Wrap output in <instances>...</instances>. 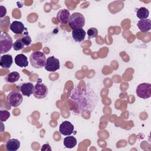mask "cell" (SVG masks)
<instances>
[{
  "instance_id": "1",
  "label": "cell",
  "mask_w": 151,
  "mask_h": 151,
  "mask_svg": "<svg viewBox=\"0 0 151 151\" xmlns=\"http://www.w3.org/2000/svg\"><path fill=\"white\" fill-rule=\"evenodd\" d=\"M73 103L76 104L80 111H92L98 102V97L92 88L89 87H75L70 96Z\"/></svg>"
},
{
  "instance_id": "2",
  "label": "cell",
  "mask_w": 151,
  "mask_h": 151,
  "mask_svg": "<svg viewBox=\"0 0 151 151\" xmlns=\"http://www.w3.org/2000/svg\"><path fill=\"white\" fill-rule=\"evenodd\" d=\"M46 60L44 53L39 51L33 52L29 57L30 63L35 68H41L45 67Z\"/></svg>"
},
{
  "instance_id": "3",
  "label": "cell",
  "mask_w": 151,
  "mask_h": 151,
  "mask_svg": "<svg viewBox=\"0 0 151 151\" xmlns=\"http://www.w3.org/2000/svg\"><path fill=\"white\" fill-rule=\"evenodd\" d=\"M85 22V18L82 14L80 12H74L70 15L68 25L73 30L77 28H82L84 26Z\"/></svg>"
},
{
  "instance_id": "4",
  "label": "cell",
  "mask_w": 151,
  "mask_h": 151,
  "mask_svg": "<svg viewBox=\"0 0 151 151\" xmlns=\"http://www.w3.org/2000/svg\"><path fill=\"white\" fill-rule=\"evenodd\" d=\"M13 41L11 37L5 32H1L0 35V52H8L13 47Z\"/></svg>"
},
{
  "instance_id": "5",
  "label": "cell",
  "mask_w": 151,
  "mask_h": 151,
  "mask_svg": "<svg viewBox=\"0 0 151 151\" xmlns=\"http://www.w3.org/2000/svg\"><path fill=\"white\" fill-rule=\"evenodd\" d=\"M6 100L10 106L17 107L21 104L23 100L22 94L17 90H12L7 95Z\"/></svg>"
},
{
  "instance_id": "6",
  "label": "cell",
  "mask_w": 151,
  "mask_h": 151,
  "mask_svg": "<svg viewBox=\"0 0 151 151\" xmlns=\"http://www.w3.org/2000/svg\"><path fill=\"white\" fill-rule=\"evenodd\" d=\"M137 96L142 99H146L151 96V84L150 83H141L136 88Z\"/></svg>"
},
{
  "instance_id": "7",
  "label": "cell",
  "mask_w": 151,
  "mask_h": 151,
  "mask_svg": "<svg viewBox=\"0 0 151 151\" xmlns=\"http://www.w3.org/2000/svg\"><path fill=\"white\" fill-rule=\"evenodd\" d=\"M48 93V88L44 84L37 82V83L34 86L33 95L35 98L38 99H44L47 96Z\"/></svg>"
},
{
  "instance_id": "8",
  "label": "cell",
  "mask_w": 151,
  "mask_h": 151,
  "mask_svg": "<svg viewBox=\"0 0 151 151\" xmlns=\"http://www.w3.org/2000/svg\"><path fill=\"white\" fill-rule=\"evenodd\" d=\"M45 69L50 72H54L60 68V61L54 56H51L47 58L45 65Z\"/></svg>"
},
{
  "instance_id": "9",
  "label": "cell",
  "mask_w": 151,
  "mask_h": 151,
  "mask_svg": "<svg viewBox=\"0 0 151 151\" xmlns=\"http://www.w3.org/2000/svg\"><path fill=\"white\" fill-rule=\"evenodd\" d=\"M74 126L69 121H64L59 127V132L63 136H69L74 132Z\"/></svg>"
},
{
  "instance_id": "10",
  "label": "cell",
  "mask_w": 151,
  "mask_h": 151,
  "mask_svg": "<svg viewBox=\"0 0 151 151\" xmlns=\"http://www.w3.org/2000/svg\"><path fill=\"white\" fill-rule=\"evenodd\" d=\"M34 88V86L30 82L22 83L18 86L19 90L21 92L22 94L27 97H29L33 93Z\"/></svg>"
},
{
  "instance_id": "11",
  "label": "cell",
  "mask_w": 151,
  "mask_h": 151,
  "mask_svg": "<svg viewBox=\"0 0 151 151\" xmlns=\"http://www.w3.org/2000/svg\"><path fill=\"white\" fill-rule=\"evenodd\" d=\"M70 17V14L68 9H60L57 14V19L60 24H67L68 22Z\"/></svg>"
},
{
  "instance_id": "12",
  "label": "cell",
  "mask_w": 151,
  "mask_h": 151,
  "mask_svg": "<svg viewBox=\"0 0 151 151\" xmlns=\"http://www.w3.org/2000/svg\"><path fill=\"white\" fill-rule=\"evenodd\" d=\"M9 28L14 33L16 34H21L23 32L24 29H27L24 27V24L22 22L18 21H13L11 24Z\"/></svg>"
},
{
  "instance_id": "13",
  "label": "cell",
  "mask_w": 151,
  "mask_h": 151,
  "mask_svg": "<svg viewBox=\"0 0 151 151\" xmlns=\"http://www.w3.org/2000/svg\"><path fill=\"white\" fill-rule=\"evenodd\" d=\"M13 63V59L11 55L5 54L0 58V65L2 68L8 69Z\"/></svg>"
},
{
  "instance_id": "14",
  "label": "cell",
  "mask_w": 151,
  "mask_h": 151,
  "mask_svg": "<svg viewBox=\"0 0 151 151\" xmlns=\"http://www.w3.org/2000/svg\"><path fill=\"white\" fill-rule=\"evenodd\" d=\"M137 25L141 32H146L151 29V20L150 19H140Z\"/></svg>"
},
{
  "instance_id": "15",
  "label": "cell",
  "mask_w": 151,
  "mask_h": 151,
  "mask_svg": "<svg viewBox=\"0 0 151 151\" xmlns=\"http://www.w3.org/2000/svg\"><path fill=\"white\" fill-rule=\"evenodd\" d=\"M86 32L83 28H77L72 31V37L76 42H81L85 38Z\"/></svg>"
},
{
  "instance_id": "16",
  "label": "cell",
  "mask_w": 151,
  "mask_h": 151,
  "mask_svg": "<svg viewBox=\"0 0 151 151\" xmlns=\"http://www.w3.org/2000/svg\"><path fill=\"white\" fill-rule=\"evenodd\" d=\"M20 147V142L17 139H9L6 143V149L8 151L17 150Z\"/></svg>"
},
{
  "instance_id": "17",
  "label": "cell",
  "mask_w": 151,
  "mask_h": 151,
  "mask_svg": "<svg viewBox=\"0 0 151 151\" xmlns=\"http://www.w3.org/2000/svg\"><path fill=\"white\" fill-rule=\"evenodd\" d=\"M15 63L20 67H27L28 65L27 57L23 54H19L15 57Z\"/></svg>"
},
{
  "instance_id": "18",
  "label": "cell",
  "mask_w": 151,
  "mask_h": 151,
  "mask_svg": "<svg viewBox=\"0 0 151 151\" xmlns=\"http://www.w3.org/2000/svg\"><path fill=\"white\" fill-rule=\"evenodd\" d=\"M77 141L76 137L73 136H68L64 139L63 144L64 146L68 149H72L77 145Z\"/></svg>"
},
{
  "instance_id": "19",
  "label": "cell",
  "mask_w": 151,
  "mask_h": 151,
  "mask_svg": "<svg viewBox=\"0 0 151 151\" xmlns=\"http://www.w3.org/2000/svg\"><path fill=\"white\" fill-rule=\"evenodd\" d=\"M19 77H20V74H19V73L17 71H13L8 74L5 77V80L6 82L12 83L17 81L19 80Z\"/></svg>"
},
{
  "instance_id": "20",
  "label": "cell",
  "mask_w": 151,
  "mask_h": 151,
  "mask_svg": "<svg viewBox=\"0 0 151 151\" xmlns=\"http://www.w3.org/2000/svg\"><path fill=\"white\" fill-rule=\"evenodd\" d=\"M149 15V10L145 7H140L136 12V16L140 19H144L148 18Z\"/></svg>"
},
{
  "instance_id": "21",
  "label": "cell",
  "mask_w": 151,
  "mask_h": 151,
  "mask_svg": "<svg viewBox=\"0 0 151 151\" xmlns=\"http://www.w3.org/2000/svg\"><path fill=\"white\" fill-rule=\"evenodd\" d=\"M25 45L22 41V38L17 39L13 44V48L15 51H19L22 50Z\"/></svg>"
},
{
  "instance_id": "22",
  "label": "cell",
  "mask_w": 151,
  "mask_h": 151,
  "mask_svg": "<svg viewBox=\"0 0 151 151\" xmlns=\"http://www.w3.org/2000/svg\"><path fill=\"white\" fill-rule=\"evenodd\" d=\"M10 117V113L6 110H0V120L1 122L6 121Z\"/></svg>"
},
{
  "instance_id": "23",
  "label": "cell",
  "mask_w": 151,
  "mask_h": 151,
  "mask_svg": "<svg viewBox=\"0 0 151 151\" xmlns=\"http://www.w3.org/2000/svg\"><path fill=\"white\" fill-rule=\"evenodd\" d=\"M87 34L88 35V38H94V37H96L98 35V30L96 28L92 27L87 30Z\"/></svg>"
},
{
  "instance_id": "24",
  "label": "cell",
  "mask_w": 151,
  "mask_h": 151,
  "mask_svg": "<svg viewBox=\"0 0 151 151\" xmlns=\"http://www.w3.org/2000/svg\"><path fill=\"white\" fill-rule=\"evenodd\" d=\"M21 38H22V42H24V44L25 46L29 45L31 42V38L30 36L28 35V34H26L24 37H22Z\"/></svg>"
},
{
  "instance_id": "25",
  "label": "cell",
  "mask_w": 151,
  "mask_h": 151,
  "mask_svg": "<svg viewBox=\"0 0 151 151\" xmlns=\"http://www.w3.org/2000/svg\"><path fill=\"white\" fill-rule=\"evenodd\" d=\"M0 7H1V9H0V14L1 15H0V17L2 18L3 17H4L6 15V9L2 5H1Z\"/></svg>"
},
{
  "instance_id": "26",
  "label": "cell",
  "mask_w": 151,
  "mask_h": 151,
  "mask_svg": "<svg viewBox=\"0 0 151 151\" xmlns=\"http://www.w3.org/2000/svg\"><path fill=\"white\" fill-rule=\"evenodd\" d=\"M41 150L42 151V150H45V151H47V150H51V148L50 146V145L48 143H46V144H44L42 146V147L41 149Z\"/></svg>"
}]
</instances>
